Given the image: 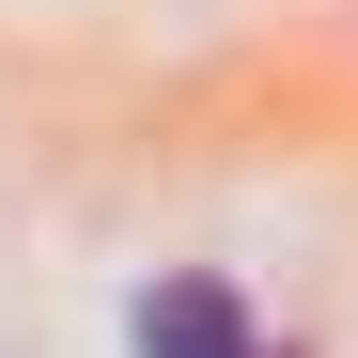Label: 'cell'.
<instances>
[{
  "label": "cell",
  "instance_id": "6da1fadb",
  "mask_svg": "<svg viewBox=\"0 0 358 358\" xmlns=\"http://www.w3.org/2000/svg\"><path fill=\"white\" fill-rule=\"evenodd\" d=\"M141 358H250V312L218 280H156L141 296Z\"/></svg>",
  "mask_w": 358,
  "mask_h": 358
}]
</instances>
